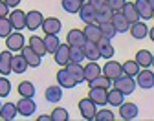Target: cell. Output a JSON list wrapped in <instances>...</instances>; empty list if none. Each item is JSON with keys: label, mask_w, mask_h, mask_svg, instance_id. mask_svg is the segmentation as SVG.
Instances as JSON below:
<instances>
[{"label": "cell", "mask_w": 154, "mask_h": 121, "mask_svg": "<svg viewBox=\"0 0 154 121\" xmlns=\"http://www.w3.org/2000/svg\"><path fill=\"white\" fill-rule=\"evenodd\" d=\"M95 112H97V105H95L90 97H85V99L79 101V114H81L83 119L92 121L94 116H95Z\"/></svg>", "instance_id": "5b68a950"}, {"label": "cell", "mask_w": 154, "mask_h": 121, "mask_svg": "<svg viewBox=\"0 0 154 121\" xmlns=\"http://www.w3.org/2000/svg\"><path fill=\"white\" fill-rule=\"evenodd\" d=\"M42 20H44V17H42V13L41 11H28L26 13V28L29 29V31H35V29H38L42 26Z\"/></svg>", "instance_id": "7c38bea8"}, {"label": "cell", "mask_w": 154, "mask_h": 121, "mask_svg": "<svg viewBox=\"0 0 154 121\" xmlns=\"http://www.w3.org/2000/svg\"><path fill=\"white\" fill-rule=\"evenodd\" d=\"M149 4H150V8H152V11H154V0H149Z\"/></svg>", "instance_id": "816d5d0a"}, {"label": "cell", "mask_w": 154, "mask_h": 121, "mask_svg": "<svg viewBox=\"0 0 154 121\" xmlns=\"http://www.w3.org/2000/svg\"><path fill=\"white\" fill-rule=\"evenodd\" d=\"M66 70H68L70 75L75 79L77 85L85 83V68L81 66V63H68V64H66Z\"/></svg>", "instance_id": "d6986e66"}, {"label": "cell", "mask_w": 154, "mask_h": 121, "mask_svg": "<svg viewBox=\"0 0 154 121\" xmlns=\"http://www.w3.org/2000/svg\"><path fill=\"white\" fill-rule=\"evenodd\" d=\"M101 73H103L105 77H108L110 81H116V79H119V77L123 75V68H121V64L118 63V60L106 59L105 66L101 68Z\"/></svg>", "instance_id": "7a4b0ae2"}, {"label": "cell", "mask_w": 154, "mask_h": 121, "mask_svg": "<svg viewBox=\"0 0 154 121\" xmlns=\"http://www.w3.org/2000/svg\"><path fill=\"white\" fill-rule=\"evenodd\" d=\"M11 51H0V75H9L11 73Z\"/></svg>", "instance_id": "d4e9b609"}, {"label": "cell", "mask_w": 154, "mask_h": 121, "mask_svg": "<svg viewBox=\"0 0 154 121\" xmlns=\"http://www.w3.org/2000/svg\"><path fill=\"white\" fill-rule=\"evenodd\" d=\"M152 18H154V15H152Z\"/></svg>", "instance_id": "9f6ffc18"}, {"label": "cell", "mask_w": 154, "mask_h": 121, "mask_svg": "<svg viewBox=\"0 0 154 121\" xmlns=\"http://www.w3.org/2000/svg\"><path fill=\"white\" fill-rule=\"evenodd\" d=\"M28 46L35 51V53H38V55H46V46H44V40L41 39V37H37V35H31L29 39H28Z\"/></svg>", "instance_id": "4316f807"}, {"label": "cell", "mask_w": 154, "mask_h": 121, "mask_svg": "<svg viewBox=\"0 0 154 121\" xmlns=\"http://www.w3.org/2000/svg\"><path fill=\"white\" fill-rule=\"evenodd\" d=\"M127 0H106V6L112 9V11H121L123 6H125Z\"/></svg>", "instance_id": "f6af8a7d"}, {"label": "cell", "mask_w": 154, "mask_h": 121, "mask_svg": "<svg viewBox=\"0 0 154 121\" xmlns=\"http://www.w3.org/2000/svg\"><path fill=\"white\" fill-rule=\"evenodd\" d=\"M44 97H46V101H50V103H59L63 99V86H59V85L48 86L46 92H44Z\"/></svg>", "instance_id": "cb8c5ba5"}, {"label": "cell", "mask_w": 154, "mask_h": 121, "mask_svg": "<svg viewBox=\"0 0 154 121\" xmlns=\"http://www.w3.org/2000/svg\"><path fill=\"white\" fill-rule=\"evenodd\" d=\"M0 107H2V101H0Z\"/></svg>", "instance_id": "db71d44e"}, {"label": "cell", "mask_w": 154, "mask_h": 121, "mask_svg": "<svg viewBox=\"0 0 154 121\" xmlns=\"http://www.w3.org/2000/svg\"><path fill=\"white\" fill-rule=\"evenodd\" d=\"M8 18H9V22H11V26H13L15 31H22L26 28V13L22 9H13V11H9Z\"/></svg>", "instance_id": "ba28073f"}, {"label": "cell", "mask_w": 154, "mask_h": 121, "mask_svg": "<svg viewBox=\"0 0 154 121\" xmlns=\"http://www.w3.org/2000/svg\"><path fill=\"white\" fill-rule=\"evenodd\" d=\"M4 2H6V4H8L9 8H13V9H15V8H17L18 4L22 2V0H4Z\"/></svg>", "instance_id": "c3c4849f"}, {"label": "cell", "mask_w": 154, "mask_h": 121, "mask_svg": "<svg viewBox=\"0 0 154 121\" xmlns=\"http://www.w3.org/2000/svg\"><path fill=\"white\" fill-rule=\"evenodd\" d=\"M125 101V94H121L118 88H108V95H106V105H112V107H119Z\"/></svg>", "instance_id": "f546056e"}, {"label": "cell", "mask_w": 154, "mask_h": 121, "mask_svg": "<svg viewBox=\"0 0 154 121\" xmlns=\"http://www.w3.org/2000/svg\"><path fill=\"white\" fill-rule=\"evenodd\" d=\"M134 60L140 64V68H150V64H152V53L149 50H140L136 53V59H134Z\"/></svg>", "instance_id": "d6a6232c"}, {"label": "cell", "mask_w": 154, "mask_h": 121, "mask_svg": "<svg viewBox=\"0 0 154 121\" xmlns=\"http://www.w3.org/2000/svg\"><path fill=\"white\" fill-rule=\"evenodd\" d=\"M85 40H86V37H85L83 29H75V28H73V29H70L68 35H66V44H68V46H83Z\"/></svg>", "instance_id": "ac0fdd59"}, {"label": "cell", "mask_w": 154, "mask_h": 121, "mask_svg": "<svg viewBox=\"0 0 154 121\" xmlns=\"http://www.w3.org/2000/svg\"><path fill=\"white\" fill-rule=\"evenodd\" d=\"M15 105H17V112L24 117H31L37 112V105H35L33 97H22V99H18V103H15Z\"/></svg>", "instance_id": "8992f818"}, {"label": "cell", "mask_w": 154, "mask_h": 121, "mask_svg": "<svg viewBox=\"0 0 154 121\" xmlns=\"http://www.w3.org/2000/svg\"><path fill=\"white\" fill-rule=\"evenodd\" d=\"M119 108V117L121 119H125V121H132V119H136L138 117V114H140V108H138V105L136 103H123L118 107Z\"/></svg>", "instance_id": "52a82bcc"}, {"label": "cell", "mask_w": 154, "mask_h": 121, "mask_svg": "<svg viewBox=\"0 0 154 121\" xmlns=\"http://www.w3.org/2000/svg\"><path fill=\"white\" fill-rule=\"evenodd\" d=\"M42 40H44V46H46V53H53L61 44V40H59L57 35H46Z\"/></svg>", "instance_id": "d590c367"}, {"label": "cell", "mask_w": 154, "mask_h": 121, "mask_svg": "<svg viewBox=\"0 0 154 121\" xmlns=\"http://www.w3.org/2000/svg\"><path fill=\"white\" fill-rule=\"evenodd\" d=\"M11 94V83L6 79V75L0 77V99H4Z\"/></svg>", "instance_id": "7bdbcfd3"}, {"label": "cell", "mask_w": 154, "mask_h": 121, "mask_svg": "<svg viewBox=\"0 0 154 121\" xmlns=\"http://www.w3.org/2000/svg\"><path fill=\"white\" fill-rule=\"evenodd\" d=\"M42 31L46 35H59V31L63 29V24H61V20L57 18V17H48L42 20Z\"/></svg>", "instance_id": "30bf717a"}, {"label": "cell", "mask_w": 154, "mask_h": 121, "mask_svg": "<svg viewBox=\"0 0 154 121\" xmlns=\"http://www.w3.org/2000/svg\"><path fill=\"white\" fill-rule=\"evenodd\" d=\"M114 83V88H118L121 94H125V95H130L134 90H136V79L134 77H130V75H121L119 79H116V81H112Z\"/></svg>", "instance_id": "6da1fadb"}, {"label": "cell", "mask_w": 154, "mask_h": 121, "mask_svg": "<svg viewBox=\"0 0 154 121\" xmlns=\"http://www.w3.org/2000/svg\"><path fill=\"white\" fill-rule=\"evenodd\" d=\"M130 35L136 39V40H143L145 37H149V26L145 24V20H136V22H132L130 28H128Z\"/></svg>", "instance_id": "9c48e42d"}, {"label": "cell", "mask_w": 154, "mask_h": 121, "mask_svg": "<svg viewBox=\"0 0 154 121\" xmlns=\"http://www.w3.org/2000/svg\"><path fill=\"white\" fill-rule=\"evenodd\" d=\"M9 11H11V8L4 2V0H0V17H8Z\"/></svg>", "instance_id": "bcb514c9"}, {"label": "cell", "mask_w": 154, "mask_h": 121, "mask_svg": "<svg viewBox=\"0 0 154 121\" xmlns=\"http://www.w3.org/2000/svg\"><path fill=\"white\" fill-rule=\"evenodd\" d=\"M86 40H92V42H97V40L101 39V31H99V24L97 22H88L83 29Z\"/></svg>", "instance_id": "44dd1931"}, {"label": "cell", "mask_w": 154, "mask_h": 121, "mask_svg": "<svg viewBox=\"0 0 154 121\" xmlns=\"http://www.w3.org/2000/svg\"><path fill=\"white\" fill-rule=\"evenodd\" d=\"M121 13L125 15V18L128 20L130 24H132V22H136V20H140V13H138L136 6H134L132 2H125V6H123Z\"/></svg>", "instance_id": "4dcf8cb0"}, {"label": "cell", "mask_w": 154, "mask_h": 121, "mask_svg": "<svg viewBox=\"0 0 154 121\" xmlns=\"http://www.w3.org/2000/svg\"><path fill=\"white\" fill-rule=\"evenodd\" d=\"M97 50H99V55L103 57V59H112L114 55H116V50H114V46H112V42H110V39H105V37H101L97 42Z\"/></svg>", "instance_id": "e0dca14e"}, {"label": "cell", "mask_w": 154, "mask_h": 121, "mask_svg": "<svg viewBox=\"0 0 154 121\" xmlns=\"http://www.w3.org/2000/svg\"><path fill=\"white\" fill-rule=\"evenodd\" d=\"M57 85L63 86V88H73V86H77L75 79L70 75V72L66 70V66H61V70L57 72Z\"/></svg>", "instance_id": "4fadbf2b"}, {"label": "cell", "mask_w": 154, "mask_h": 121, "mask_svg": "<svg viewBox=\"0 0 154 121\" xmlns=\"http://www.w3.org/2000/svg\"><path fill=\"white\" fill-rule=\"evenodd\" d=\"M150 66H154V53H152V64H150Z\"/></svg>", "instance_id": "f5cc1de1"}, {"label": "cell", "mask_w": 154, "mask_h": 121, "mask_svg": "<svg viewBox=\"0 0 154 121\" xmlns=\"http://www.w3.org/2000/svg\"><path fill=\"white\" fill-rule=\"evenodd\" d=\"M6 46H8L9 51H20L26 46V39L20 31H11L6 37Z\"/></svg>", "instance_id": "277c9868"}, {"label": "cell", "mask_w": 154, "mask_h": 121, "mask_svg": "<svg viewBox=\"0 0 154 121\" xmlns=\"http://www.w3.org/2000/svg\"><path fill=\"white\" fill-rule=\"evenodd\" d=\"M92 86H99V88H106V90H108V88L112 86V81L101 73V75H97L95 79H92L90 83H88V88H92Z\"/></svg>", "instance_id": "74e56055"}, {"label": "cell", "mask_w": 154, "mask_h": 121, "mask_svg": "<svg viewBox=\"0 0 154 121\" xmlns=\"http://www.w3.org/2000/svg\"><path fill=\"white\" fill-rule=\"evenodd\" d=\"M18 116L17 112V105L15 103H2V107H0V117H2L4 121H13L15 117Z\"/></svg>", "instance_id": "603a6c76"}, {"label": "cell", "mask_w": 154, "mask_h": 121, "mask_svg": "<svg viewBox=\"0 0 154 121\" xmlns=\"http://www.w3.org/2000/svg\"><path fill=\"white\" fill-rule=\"evenodd\" d=\"M110 22H112V26H114L116 33H127V31H128V28H130V22L125 18V15H123L121 11H114Z\"/></svg>", "instance_id": "8fae6325"}, {"label": "cell", "mask_w": 154, "mask_h": 121, "mask_svg": "<svg viewBox=\"0 0 154 121\" xmlns=\"http://www.w3.org/2000/svg\"><path fill=\"white\" fill-rule=\"evenodd\" d=\"M50 116H51V121H68V119H70L68 110H66V108H63V107L53 108V112H51Z\"/></svg>", "instance_id": "60d3db41"}, {"label": "cell", "mask_w": 154, "mask_h": 121, "mask_svg": "<svg viewBox=\"0 0 154 121\" xmlns=\"http://www.w3.org/2000/svg\"><path fill=\"white\" fill-rule=\"evenodd\" d=\"M134 6H136V9H138V13H140V18H143V20H150V18H152L154 11H152V8H150V4H149V0H136V2H134Z\"/></svg>", "instance_id": "ffe728a7"}, {"label": "cell", "mask_w": 154, "mask_h": 121, "mask_svg": "<svg viewBox=\"0 0 154 121\" xmlns=\"http://www.w3.org/2000/svg\"><path fill=\"white\" fill-rule=\"evenodd\" d=\"M121 68H123V73H125V75H130V77H136L138 72L141 70L136 60H127V63L121 64Z\"/></svg>", "instance_id": "8d00e7d4"}, {"label": "cell", "mask_w": 154, "mask_h": 121, "mask_svg": "<svg viewBox=\"0 0 154 121\" xmlns=\"http://www.w3.org/2000/svg\"><path fill=\"white\" fill-rule=\"evenodd\" d=\"M37 121H51V116H38Z\"/></svg>", "instance_id": "681fc988"}, {"label": "cell", "mask_w": 154, "mask_h": 121, "mask_svg": "<svg viewBox=\"0 0 154 121\" xmlns=\"http://www.w3.org/2000/svg\"><path fill=\"white\" fill-rule=\"evenodd\" d=\"M112 15H114V11L105 4V6H101V8L95 9V22H97V24H101V22H110V20H112Z\"/></svg>", "instance_id": "f1b7e54d"}, {"label": "cell", "mask_w": 154, "mask_h": 121, "mask_svg": "<svg viewBox=\"0 0 154 121\" xmlns=\"http://www.w3.org/2000/svg\"><path fill=\"white\" fill-rule=\"evenodd\" d=\"M28 68H29V66H28V63H26V59L22 57V53L11 57V72H13V73H24Z\"/></svg>", "instance_id": "484cf974"}, {"label": "cell", "mask_w": 154, "mask_h": 121, "mask_svg": "<svg viewBox=\"0 0 154 121\" xmlns=\"http://www.w3.org/2000/svg\"><path fill=\"white\" fill-rule=\"evenodd\" d=\"M97 75H101V68H99V64L95 63V60H90V63L85 66V81H86V83H90V81L95 79Z\"/></svg>", "instance_id": "1f68e13d"}, {"label": "cell", "mask_w": 154, "mask_h": 121, "mask_svg": "<svg viewBox=\"0 0 154 121\" xmlns=\"http://www.w3.org/2000/svg\"><path fill=\"white\" fill-rule=\"evenodd\" d=\"M79 17H81V20H83L85 24L95 22V9H94L88 2H83V6H81V9H79Z\"/></svg>", "instance_id": "83f0119b"}, {"label": "cell", "mask_w": 154, "mask_h": 121, "mask_svg": "<svg viewBox=\"0 0 154 121\" xmlns=\"http://www.w3.org/2000/svg\"><path fill=\"white\" fill-rule=\"evenodd\" d=\"M20 53H22V57L26 59V63H28V66H29V68H38V66H41L42 57L38 55V53H35L29 46H24V48L20 50Z\"/></svg>", "instance_id": "5bb4252c"}, {"label": "cell", "mask_w": 154, "mask_h": 121, "mask_svg": "<svg viewBox=\"0 0 154 121\" xmlns=\"http://www.w3.org/2000/svg\"><path fill=\"white\" fill-rule=\"evenodd\" d=\"M61 6H63V9L66 13L73 15V13H79L83 2H81V0H61Z\"/></svg>", "instance_id": "e575fe53"}, {"label": "cell", "mask_w": 154, "mask_h": 121, "mask_svg": "<svg viewBox=\"0 0 154 121\" xmlns=\"http://www.w3.org/2000/svg\"><path fill=\"white\" fill-rule=\"evenodd\" d=\"M149 37H150V40H152V42H154V26L149 29Z\"/></svg>", "instance_id": "f907efd6"}, {"label": "cell", "mask_w": 154, "mask_h": 121, "mask_svg": "<svg viewBox=\"0 0 154 121\" xmlns=\"http://www.w3.org/2000/svg\"><path fill=\"white\" fill-rule=\"evenodd\" d=\"M81 2H85V0H81Z\"/></svg>", "instance_id": "11a10c76"}, {"label": "cell", "mask_w": 154, "mask_h": 121, "mask_svg": "<svg viewBox=\"0 0 154 121\" xmlns=\"http://www.w3.org/2000/svg\"><path fill=\"white\" fill-rule=\"evenodd\" d=\"M11 31H13V26L9 22V18L8 17H0V37L6 39Z\"/></svg>", "instance_id": "b9f144b4"}, {"label": "cell", "mask_w": 154, "mask_h": 121, "mask_svg": "<svg viewBox=\"0 0 154 121\" xmlns=\"http://www.w3.org/2000/svg\"><path fill=\"white\" fill-rule=\"evenodd\" d=\"M53 59L59 66H66L70 63V46L68 44H59V48L53 51Z\"/></svg>", "instance_id": "9a60e30c"}, {"label": "cell", "mask_w": 154, "mask_h": 121, "mask_svg": "<svg viewBox=\"0 0 154 121\" xmlns=\"http://www.w3.org/2000/svg\"><path fill=\"white\" fill-rule=\"evenodd\" d=\"M99 31H101V37H105V39H114L116 35V29H114V26H112V22H101L99 24Z\"/></svg>", "instance_id": "f35d334b"}, {"label": "cell", "mask_w": 154, "mask_h": 121, "mask_svg": "<svg viewBox=\"0 0 154 121\" xmlns=\"http://www.w3.org/2000/svg\"><path fill=\"white\" fill-rule=\"evenodd\" d=\"M94 119L95 121H114V112L108 108H101L99 112H95Z\"/></svg>", "instance_id": "ee69618b"}, {"label": "cell", "mask_w": 154, "mask_h": 121, "mask_svg": "<svg viewBox=\"0 0 154 121\" xmlns=\"http://www.w3.org/2000/svg\"><path fill=\"white\" fill-rule=\"evenodd\" d=\"M85 53L81 46H70V63H83Z\"/></svg>", "instance_id": "ab89813d"}, {"label": "cell", "mask_w": 154, "mask_h": 121, "mask_svg": "<svg viewBox=\"0 0 154 121\" xmlns=\"http://www.w3.org/2000/svg\"><path fill=\"white\" fill-rule=\"evenodd\" d=\"M134 79H136V85L143 90H150L154 86V72L149 68H141Z\"/></svg>", "instance_id": "3957f363"}, {"label": "cell", "mask_w": 154, "mask_h": 121, "mask_svg": "<svg viewBox=\"0 0 154 121\" xmlns=\"http://www.w3.org/2000/svg\"><path fill=\"white\" fill-rule=\"evenodd\" d=\"M18 94H20V97H35V85L29 83V81H22L20 85H18Z\"/></svg>", "instance_id": "836d02e7"}, {"label": "cell", "mask_w": 154, "mask_h": 121, "mask_svg": "<svg viewBox=\"0 0 154 121\" xmlns=\"http://www.w3.org/2000/svg\"><path fill=\"white\" fill-rule=\"evenodd\" d=\"M106 95H108V90L106 88H99V86H92L90 92H88V97L94 101L95 105H99V107L106 105Z\"/></svg>", "instance_id": "2e32d148"}, {"label": "cell", "mask_w": 154, "mask_h": 121, "mask_svg": "<svg viewBox=\"0 0 154 121\" xmlns=\"http://www.w3.org/2000/svg\"><path fill=\"white\" fill-rule=\"evenodd\" d=\"M88 4H90L94 9H97V8H101V6L106 4V0H88Z\"/></svg>", "instance_id": "7dc6e473"}, {"label": "cell", "mask_w": 154, "mask_h": 121, "mask_svg": "<svg viewBox=\"0 0 154 121\" xmlns=\"http://www.w3.org/2000/svg\"><path fill=\"white\" fill-rule=\"evenodd\" d=\"M83 48V53H85V59L88 60H97L101 55H99V50H97V44L92 42V40H85V44L81 46Z\"/></svg>", "instance_id": "7402d4cb"}]
</instances>
